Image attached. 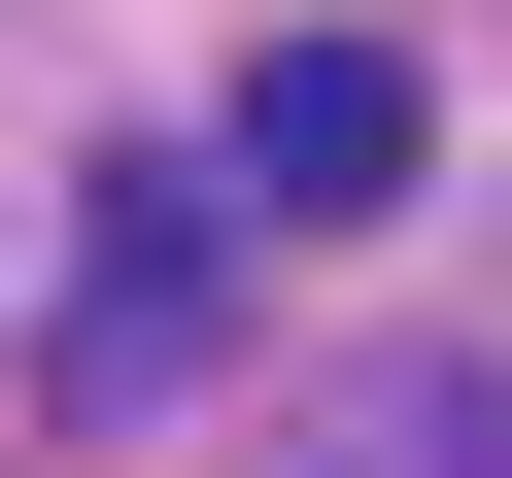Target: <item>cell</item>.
<instances>
[{
  "label": "cell",
  "mask_w": 512,
  "mask_h": 478,
  "mask_svg": "<svg viewBox=\"0 0 512 478\" xmlns=\"http://www.w3.org/2000/svg\"><path fill=\"white\" fill-rule=\"evenodd\" d=\"M205 308H239V171H137V205L69 239V376H103V410H205Z\"/></svg>",
  "instance_id": "2"
},
{
  "label": "cell",
  "mask_w": 512,
  "mask_h": 478,
  "mask_svg": "<svg viewBox=\"0 0 512 478\" xmlns=\"http://www.w3.org/2000/svg\"><path fill=\"white\" fill-rule=\"evenodd\" d=\"M205 171H239V239H376V205L444 171V103H410V35H274Z\"/></svg>",
  "instance_id": "1"
}]
</instances>
